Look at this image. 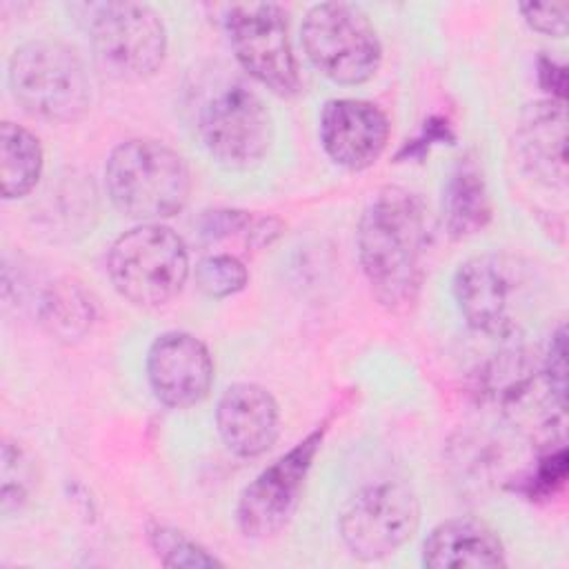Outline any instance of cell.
Instances as JSON below:
<instances>
[{"label": "cell", "mask_w": 569, "mask_h": 569, "mask_svg": "<svg viewBox=\"0 0 569 569\" xmlns=\"http://www.w3.org/2000/svg\"><path fill=\"white\" fill-rule=\"evenodd\" d=\"M33 487V467L27 458V453L13 445H2V511L9 516L13 511H20L22 505L29 500Z\"/></svg>", "instance_id": "22"}, {"label": "cell", "mask_w": 569, "mask_h": 569, "mask_svg": "<svg viewBox=\"0 0 569 569\" xmlns=\"http://www.w3.org/2000/svg\"><path fill=\"white\" fill-rule=\"evenodd\" d=\"M147 540L164 567L202 569V567L222 565L213 553H209L202 545H198L184 531L158 520H151L147 525Z\"/></svg>", "instance_id": "20"}, {"label": "cell", "mask_w": 569, "mask_h": 569, "mask_svg": "<svg viewBox=\"0 0 569 569\" xmlns=\"http://www.w3.org/2000/svg\"><path fill=\"white\" fill-rule=\"evenodd\" d=\"M40 325L62 342L82 340L96 322V300L73 278L51 282L38 305Z\"/></svg>", "instance_id": "18"}, {"label": "cell", "mask_w": 569, "mask_h": 569, "mask_svg": "<svg viewBox=\"0 0 569 569\" xmlns=\"http://www.w3.org/2000/svg\"><path fill=\"white\" fill-rule=\"evenodd\" d=\"M427 244V204L416 191L385 187L369 200L358 220L356 247L371 293L382 307L400 311L416 302Z\"/></svg>", "instance_id": "1"}, {"label": "cell", "mask_w": 569, "mask_h": 569, "mask_svg": "<svg viewBox=\"0 0 569 569\" xmlns=\"http://www.w3.org/2000/svg\"><path fill=\"white\" fill-rule=\"evenodd\" d=\"M189 269L184 240L160 222H142L124 231L107 253V273L113 289L144 309L173 300L182 291Z\"/></svg>", "instance_id": "5"}, {"label": "cell", "mask_w": 569, "mask_h": 569, "mask_svg": "<svg viewBox=\"0 0 569 569\" xmlns=\"http://www.w3.org/2000/svg\"><path fill=\"white\" fill-rule=\"evenodd\" d=\"M216 427L231 453L258 458L278 438L280 409L273 393L262 385L236 382L218 398Z\"/></svg>", "instance_id": "14"}, {"label": "cell", "mask_w": 569, "mask_h": 569, "mask_svg": "<svg viewBox=\"0 0 569 569\" xmlns=\"http://www.w3.org/2000/svg\"><path fill=\"white\" fill-rule=\"evenodd\" d=\"M538 78H540V87L551 93V100L565 102V98H567V69L562 64H558L556 60H549V58H540Z\"/></svg>", "instance_id": "26"}, {"label": "cell", "mask_w": 569, "mask_h": 569, "mask_svg": "<svg viewBox=\"0 0 569 569\" xmlns=\"http://www.w3.org/2000/svg\"><path fill=\"white\" fill-rule=\"evenodd\" d=\"M420 525V502L400 480H380L358 489L342 507L338 531L351 556L382 560L396 553Z\"/></svg>", "instance_id": "10"}, {"label": "cell", "mask_w": 569, "mask_h": 569, "mask_svg": "<svg viewBox=\"0 0 569 569\" xmlns=\"http://www.w3.org/2000/svg\"><path fill=\"white\" fill-rule=\"evenodd\" d=\"M249 282L247 267L231 253H211L196 267V284L209 298H229Z\"/></svg>", "instance_id": "21"}, {"label": "cell", "mask_w": 569, "mask_h": 569, "mask_svg": "<svg viewBox=\"0 0 569 569\" xmlns=\"http://www.w3.org/2000/svg\"><path fill=\"white\" fill-rule=\"evenodd\" d=\"M325 433L327 422L311 429L242 489L236 505V522L242 536L262 540L287 527L300 505L307 476L320 451Z\"/></svg>", "instance_id": "11"}, {"label": "cell", "mask_w": 569, "mask_h": 569, "mask_svg": "<svg viewBox=\"0 0 569 569\" xmlns=\"http://www.w3.org/2000/svg\"><path fill=\"white\" fill-rule=\"evenodd\" d=\"M309 62L331 82L362 84L376 76L382 44L369 16L349 2L313 4L302 20Z\"/></svg>", "instance_id": "7"}, {"label": "cell", "mask_w": 569, "mask_h": 569, "mask_svg": "<svg viewBox=\"0 0 569 569\" xmlns=\"http://www.w3.org/2000/svg\"><path fill=\"white\" fill-rule=\"evenodd\" d=\"M542 369L551 385V391L565 405V393H567V331H565V325H560L556 329V333L551 336L549 349L542 358Z\"/></svg>", "instance_id": "24"}, {"label": "cell", "mask_w": 569, "mask_h": 569, "mask_svg": "<svg viewBox=\"0 0 569 569\" xmlns=\"http://www.w3.org/2000/svg\"><path fill=\"white\" fill-rule=\"evenodd\" d=\"M104 187L120 213L140 222H158L187 204L191 173L184 158L169 144L131 138L111 149Z\"/></svg>", "instance_id": "2"}, {"label": "cell", "mask_w": 569, "mask_h": 569, "mask_svg": "<svg viewBox=\"0 0 569 569\" xmlns=\"http://www.w3.org/2000/svg\"><path fill=\"white\" fill-rule=\"evenodd\" d=\"M98 64L118 80L153 76L167 56L162 16L138 2L73 4Z\"/></svg>", "instance_id": "4"}, {"label": "cell", "mask_w": 569, "mask_h": 569, "mask_svg": "<svg viewBox=\"0 0 569 569\" xmlns=\"http://www.w3.org/2000/svg\"><path fill=\"white\" fill-rule=\"evenodd\" d=\"M518 9L533 31L549 38L567 36L569 2H522Z\"/></svg>", "instance_id": "23"}, {"label": "cell", "mask_w": 569, "mask_h": 569, "mask_svg": "<svg viewBox=\"0 0 569 569\" xmlns=\"http://www.w3.org/2000/svg\"><path fill=\"white\" fill-rule=\"evenodd\" d=\"M240 67L280 98H293L302 82L289 38V16L276 2L229 4L222 16Z\"/></svg>", "instance_id": "8"}, {"label": "cell", "mask_w": 569, "mask_h": 569, "mask_svg": "<svg viewBox=\"0 0 569 569\" xmlns=\"http://www.w3.org/2000/svg\"><path fill=\"white\" fill-rule=\"evenodd\" d=\"M429 569H496L507 565L500 538L473 518H451L436 525L422 545Z\"/></svg>", "instance_id": "16"}, {"label": "cell", "mask_w": 569, "mask_h": 569, "mask_svg": "<svg viewBox=\"0 0 569 569\" xmlns=\"http://www.w3.org/2000/svg\"><path fill=\"white\" fill-rule=\"evenodd\" d=\"M527 264L505 253L465 260L453 273V298L467 327L487 338H511L529 305Z\"/></svg>", "instance_id": "6"}, {"label": "cell", "mask_w": 569, "mask_h": 569, "mask_svg": "<svg viewBox=\"0 0 569 569\" xmlns=\"http://www.w3.org/2000/svg\"><path fill=\"white\" fill-rule=\"evenodd\" d=\"M567 478V451L560 447L558 451L547 453L529 480V496H549L553 493Z\"/></svg>", "instance_id": "25"}, {"label": "cell", "mask_w": 569, "mask_h": 569, "mask_svg": "<svg viewBox=\"0 0 569 569\" xmlns=\"http://www.w3.org/2000/svg\"><path fill=\"white\" fill-rule=\"evenodd\" d=\"M147 378L162 405L189 409L209 396L213 360L200 338L187 331H164L147 351Z\"/></svg>", "instance_id": "12"}, {"label": "cell", "mask_w": 569, "mask_h": 569, "mask_svg": "<svg viewBox=\"0 0 569 569\" xmlns=\"http://www.w3.org/2000/svg\"><path fill=\"white\" fill-rule=\"evenodd\" d=\"M20 109L47 122H76L91 107V80L80 56L64 42L38 38L20 44L7 71Z\"/></svg>", "instance_id": "3"}, {"label": "cell", "mask_w": 569, "mask_h": 569, "mask_svg": "<svg viewBox=\"0 0 569 569\" xmlns=\"http://www.w3.org/2000/svg\"><path fill=\"white\" fill-rule=\"evenodd\" d=\"M198 133L220 167L247 171L258 167L269 153L273 118L251 87L227 82L200 109Z\"/></svg>", "instance_id": "9"}, {"label": "cell", "mask_w": 569, "mask_h": 569, "mask_svg": "<svg viewBox=\"0 0 569 569\" xmlns=\"http://www.w3.org/2000/svg\"><path fill=\"white\" fill-rule=\"evenodd\" d=\"M320 144L325 153L349 171L371 167L389 142L387 113L360 98L327 100L318 122Z\"/></svg>", "instance_id": "13"}, {"label": "cell", "mask_w": 569, "mask_h": 569, "mask_svg": "<svg viewBox=\"0 0 569 569\" xmlns=\"http://www.w3.org/2000/svg\"><path fill=\"white\" fill-rule=\"evenodd\" d=\"M518 149L527 169L551 187L567 182V109L560 100L529 104L518 127Z\"/></svg>", "instance_id": "15"}, {"label": "cell", "mask_w": 569, "mask_h": 569, "mask_svg": "<svg viewBox=\"0 0 569 569\" xmlns=\"http://www.w3.org/2000/svg\"><path fill=\"white\" fill-rule=\"evenodd\" d=\"M493 207L482 171L473 160H460L447 178L442 196V220L451 238L462 240L482 231Z\"/></svg>", "instance_id": "17"}, {"label": "cell", "mask_w": 569, "mask_h": 569, "mask_svg": "<svg viewBox=\"0 0 569 569\" xmlns=\"http://www.w3.org/2000/svg\"><path fill=\"white\" fill-rule=\"evenodd\" d=\"M40 140L22 124L4 120L0 124V189L4 200L24 198L42 176Z\"/></svg>", "instance_id": "19"}]
</instances>
